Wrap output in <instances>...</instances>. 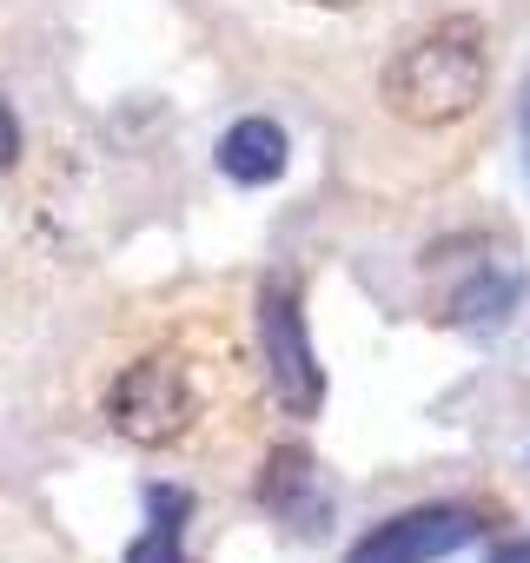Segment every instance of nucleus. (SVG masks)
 Masks as SVG:
<instances>
[{
  "mask_svg": "<svg viewBox=\"0 0 530 563\" xmlns=\"http://www.w3.org/2000/svg\"><path fill=\"white\" fill-rule=\"evenodd\" d=\"M146 510H153V523L133 537L126 563H192V556L179 550L186 517H192V490H179V484H153V490H146Z\"/></svg>",
  "mask_w": 530,
  "mask_h": 563,
  "instance_id": "0eeeda50",
  "label": "nucleus"
},
{
  "mask_svg": "<svg viewBox=\"0 0 530 563\" xmlns=\"http://www.w3.org/2000/svg\"><path fill=\"white\" fill-rule=\"evenodd\" d=\"M477 537H484V517L471 504H411V510L385 517L378 530H365L345 563H444V556L471 550Z\"/></svg>",
  "mask_w": 530,
  "mask_h": 563,
  "instance_id": "20e7f679",
  "label": "nucleus"
},
{
  "mask_svg": "<svg viewBox=\"0 0 530 563\" xmlns=\"http://www.w3.org/2000/svg\"><path fill=\"white\" fill-rule=\"evenodd\" d=\"M21 153H27L21 113H14V100H8V93H0V173H14V166H21Z\"/></svg>",
  "mask_w": 530,
  "mask_h": 563,
  "instance_id": "1a4fd4ad",
  "label": "nucleus"
},
{
  "mask_svg": "<svg viewBox=\"0 0 530 563\" xmlns=\"http://www.w3.org/2000/svg\"><path fill=\"white\" fill-rule=\"evenodd\" d=\"M517 272H484V278H471V286L451 299V325H464V332H497L510 312H517Z\"/></svg>",
  "mask_w": 530,
  "mask_h": 563,
  "instance_id": "6e6552de",
  "label": "nucleus"
},
{
  "mask_svg": "<svg viewBox=\"0 0 530 563\" xmlns=\"http://www.w3.org/2000/svg\"><path fill=\"white\" fill-rule=\"evenodd\" d=\"M286 159H292V140H286L279 120H265V113L232 120L225 140H219V173L232 186H273L286 173Z\"/></svg>",
  "mask_w": 530,
  "mask_h": 563,
  "instance_id": "423d86ee",
  "label": "nucleus"
},
{
  "mask_svg": "<svg viewBox=\"0 0 530 563\" xmlns=\"http://www.w3.org/2000/svg\"><path fill=\"white\" fill-rule=\"evenodd\" d=\"M490 563H530V537H517V543H497V556Z\"/></svg>",
  "mask_w": 530,
  "mask_h": 563,
  "instance_id": "9d476101",
  "label": "nucleus"
},
{
  "mask_svg": "<svg viewBox=\"0 0 530 563\" xmlns=\"http://www.w3.org/2000/svg\"><path fill=\"white\" fill-rule=\"evenodd\" d=\"M252 325H258V365H265V385H273L279 411L286 418H319L325 372H319V352H312V332H306V299H299L292 272H265L258 278Z\"/></svg>",
  "mask_w": 530,
  "mask_h": 563,
  "instance_id": "f03ea898",
  "label": "nucleus"
},
{
  "mask_svg": "<svg viewBox=\"0 0 530 563\" xmlns=\"http://www.w3.org/2000/svg\"><path fill=\"white\" fill-rule=\"evenodd\" d=\"M523 159H530V93H523Z\"/></svg>",
  "mask_w": 530,
  "mask_h": 563,
  "instance_id": "f8f14e48",
  "label": "nucleus"
},
{
  "mask_svg": "<svg viewBox=\"0 0 530 563\" xmlns=\"http://www.w3.org/2000/svg\"><path fill=\"white\" fill-rule=\"evenodd\" d=\"M306 8H332V14H345V8H358V0H306Z\"/></svg>",
  "mask_w": 530,
  "mask_h": 563,
  "instance_id": "9b49d317",
  "label": "nucleus"
},
{
  "mask_svg": "<svg viewBox=\"0 0 530 563\" xmlns=\"http://www.w3.org/2000/svg\"><path fill=\"white\" fill-rule=\"evenodd\" d=\"M484 93H490V27H484L477 14H444V21H431V27L411 34V41L385 60V74H378L385 113L405 120V126H424V133L471 120V113L484 107Z\"/></svg>",
  "mask_w": 530,
  "mask_h": 563,
  "instance_id": "f257e3e1",
  "label": "nucleus"
},
{
  "mask_svg": "<svg viewBox=\"0 0 530 563\" xmlns=\"http://www.w3.org/2000/svg\"><path fill=\"white\" fill-rule=\"evenodd\" d=\"M258 504L273 510L286 530L319 537L325 517H332V490H325V477H319V457L299 451V444H279L273 457H265V471H258Z\"/></svg>",
  "mask_w": 530,
  "mask_h": 563,
  "instance_id": "39448f33",
  "label": "nucleus"
},
{
  "mask_svg": "<svg viewBox=\"0 0 530 563\" xmlns=\"http://www.w3.org/2000/svg\"><path fill=\"white\" fill-rule=\"evenodd\" d=\"M192 418H199V385H192L186 358H173V352H146L107 385V424L126 444H146V451L179 444L192 431Z\"/></svg>",
  "mask_w": 530,
  "mask_h": 563,
  "instance_id": "7ed1b4c3",
  "label": "nucleus"
}]
</instances>
